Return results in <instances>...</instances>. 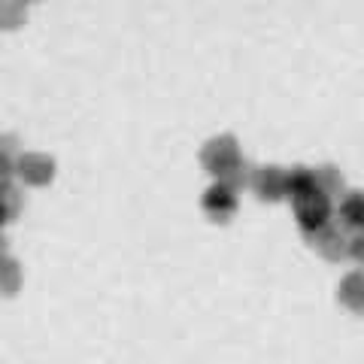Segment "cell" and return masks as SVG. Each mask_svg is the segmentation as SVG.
Segmentation results:
<instances>
[{
    "label": "cell",
    "instance_id": "cell-1",
    "mask_svg": "<svg viewBox=\"0 0 364 364\" xmlns=\"http://www.w3.org/2000/svg\"><path fill=\"white\" fill-rule=\"evenodd\" d=\"M200 164L215 179H222L225 173H231L234 167H240L243 164V152H240L237 136L219 134V136H213V140H207L203 143V149H200Z\"/></svg>",
    "mask_w": 364,
    "mask_h": 364
},
{
    "label": "cell",
    "instance_id": "cell-2",
    "mask_svg": "<svg viewBox=\"0 0 364 364\" xmlns=\"http://www.w3.org/2000/svg\"><path fill=\"white\" fill-rule=\"evenodd\" d=\"M291 207H294V219H298L304 237L322 231L325 225L334 222V200H328L322 191H313V195L291 200Z\"/></svg>",
    "mask_w": 364,
    "mask_h": 364
},
{
    "label": "cell",
    "instance_id": "cell-3",
    "mask_svg": "<svg viewBox=\"0 0 364 364\" xmlns=\"http://www.w3.org/2000/svg\"><path fill=\"white\" fill-rule=\"evenodd\" d=\"M306 243H310L325 261H343V258H349V234L337 222L325 225L322 231L310 234V237H306Z\"/></svg>",
    "mask_w": 364,
    "mask_h": 364
},
{
    "label": "cell",
    "instance_id": "cell-4",
    "mask_svg": "<svg viewBox=\"0 0 364 364\" xmlns=\"http://www.w3.org/2000/svg\"><path fill=\"white\" fill-rule=\"evenodd\" d=\"M16 176L25 182V186H33V188L49 186L55 179V161L43 152H21L16 158Z\"/></svg>",
    "mask_w": 364,
    "mask_h": 364
},
{
    "label": "cell",
    "instance_id": "cell-5",
    "mask_svg": "<svg viewBox=\"0 0 364 364\" xmlns=\"http://www.w3.org/2000/svg\"><path fill=\"white\" fill-rule=\"evenodd\" d=\"M249 188H252L261 200L277 203V200L286 198V170L277 167V164L258 167V170H252V182H249Z\"/></svg>",
    "mask_w": 364,
    "mask_h": 364
},
{
    "label": "cell",
    "instance_id": "cell-6",
    "mask_svg": "<svg viewBox=\"0 0 364 364\" xmlns=\"http://www.w3.org/2000/svg\"><path fill=\"white\" fill-rule=\"evenodd\" d=\"M200 207H203V213H207L213 222L228 225V222H231L234 215H237V195L215 182V186H210L207 191H203Z\"/></svg>",
    "mask_w": 364,
    "mask_h": 364
},
{
    "label": "cell",
    "instance_id": "cell-7",
    "mask_svg": "<svg viewBox=\"0 0 364 364\" xmlns=\"http://www.w3.org/2000/svg\"><path fill=\"white\" fill-rule=\"evenodd\" d=\"M334 219L346 234H364V191H346L334 210Z\"/></svg>",
    "mask_w": 364,
    "mask_h": 364
},
{
    "label": "cell",
    "instance_id": "cell-8",
    "mask_svg": "<svg viewBox=\"0 0 364 364\" xmlns=\"http://www.w3.org/2000/svg\"><path fill=\"white\" fill-rule=\"evenodd\" d=\"M337 301L346 306L349 313L364 316V267L361 270H349L337 286Z\"/></svg>",
    "mask_w": 364,
    "mask_h": 364
},
{
    "label": "cell",
    "instance_id": "cell-9",
    "mask_svg": "<svg viewBox=\"0 0 364 364\" xmlns=\"http://www.w3.org/2000/svg\"><path fill=\"white\" fill-rule=\"evenodd\" d=\"M313 191H316V170H310V167H291V170H286V198L289 200L313 195Z\"/></svg>",
    "mask_w": 364,
    "mask_h": 364
},
{
    "label": "cell",
    "instance_id": "cell-10",
    "mask_svg": "<svg viewBox=\"0 0 364 364\" xmlns=\"http://www.w3.org/2000/svg\"><path fill=\"white\" fill-rule=\"evenodd\" d=\"M316 191H322V195L328 200H334V198H343L346 195V179L343 173H340L337 167H318L316 170Z\"/></svg>",
    "mask_w": 364,
    "mask_h": 364
},
{
    "label": "cell",
    "instance_id": "cell-11",
    "mask_svg": "<svg viewBox=\"0 0 364 364\" xmlns=\"http://www.w3.org/2000/svg\"><path fill=\"white\" fill-rule=\"evenodd\" d=\"M21 289V264L13 255H0V294H16Z\"/></svg>",
    "mask_w": 364,
    "mask_h": 364
},
{
    "label": "cell",
    "instance_id": "cell-12",
    "mask_svg": "<svg viewBox=\"0 0 364 364\" xmlns=\"http://www.w3.org/2000/svg\"><path fill=\"white\" fill-rule=\"evenodd\" d=\"M25 18H28L25 4H18V0L0 4V31H13V28H18Z\"/></svg>",
    "mask_w": 364,
    "mask_h": 364
},
{
    "label": "cell",
    "instance_id": "cell-13",
    "mask_svg": "<svg viewBox=\"0 0 364 364\" xmlns=\"http://www.w3.org/2000/svg\"><path fill=\"white\" fill-rule=\"evenodd\" d=\"M215 182H219V186H225L228 191H234V195H237V191H243V188L249 186V182H252V167H249V164L243 161L240 167H234L231 173H225L222 179H215Z\"/></svg>",
    "mask_w": 364,
    "mask_h": 364
},
{
    "label": "cell",
    "instance_id": "cell-14",
    "mask_svg": "<svg viewBox=\"0 0 364 364\" xmlns=\"http://www.w3.org/2000/svg\"><path fill=\"white\" fill-rule=\"evenodd\" d=\"M21 203H25V198H21V191L16 186H9L6 191H0V210H4L6 222H13L16 215L21 213Z\"/></svg>",
    "mask_w": 364,
    "mask_h": 364
},
{
    "label": "cell",
    "instance_id": "cell-15",
    "mask_svg": "<svg viewBox=\"0 0 364 364\" xmlns=\"http://www.w3.org/2000/svg\"><path fill=\"white\" fill-rule=\"evenodd\" d=\"M349 258H355L358 264L364 267V234L349 237Z\"/></svg>",
    "mask_w": 364,
    "mask_h": 364
},
{
    "label": "cell",
    "instance_id": "cell-16",
    "mask_svg": "<svg viewBox=\"0 0 364 364\" xmlns=\"http://www.w3.org/2000/svg\"><path fill=\"white\" fill-rule=\"evenodd\" d=\"M18 140H16V136L13 134H4V136H0V155H4V158H18Z\"/></svg>",
    "mask_w": 364,
    "mask_h": 364
},
{
    "label": "cell",
    "instance_id": "cell-17",
    "mask_svg": "<svg viewBox=\"0 0 364 364\" xmlns=\"http://www.w3.org/2000/svg\"><path fill=\"white\" fill-rule=\"evenodd\" d=\"M0 225H6V215H4V210H0Z\"/></svg>",
    "mask_w": 364,
    "mask_h": 364
},
{
    "label": "cell",
    "instance_id": "cell-18",
    "mask_svg": "<svg viewBox=\"0 0 364 364\" xmlns=\"http://www.w3.org/2000/svg\"><path fill=\"white\" fill-rule=\"evenodd\" d=\"M0 255H4V240H0Z\"/></svg>",
    "mask_w": 364,
    "mask_h": 364
}]
</instances>
